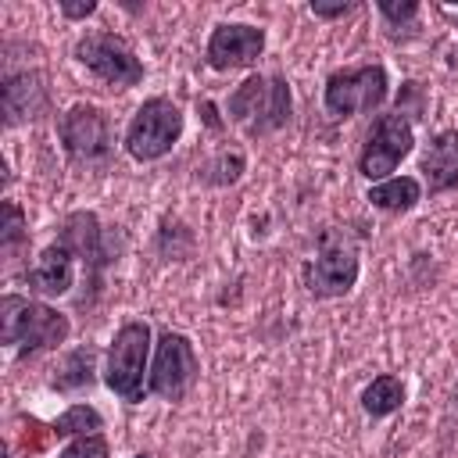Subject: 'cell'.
<instances>
[{"label":"cell","instance_id":"9a60e30c","mask_svg":"<svg viewBox=\"0 0 458 458\" xmlns=\"http://www.w3.org/2000/svg\"><path fill=\"white\" fill-rule=\"evenodd\" d=\"M47 104V93L39 86V75L32 72H18L4 79V122L18 125L25 118H36V111Z\"/></svg>","mask_w":458,"mask_h":458},{"label":"cell","instance_id":"e0dca14e","mask_svg":"<svg viewBox=\"0 0 458 458\" xmlns=\"http://www.w3.org/2000/svg\"><path fill=\"white\" fill-rule=\"evenodd\" d=\"M401 404H404V383H401L394 372L376 376V379L361 390V408H365V415H372V419L394 415Z\"/></svg>","mask_w":458,"mask_h":458},{"label":"cell","instance_id":"603a6c76","mask_svg":"<svg viewBox=\"0 0 458 458\" xmlns=\"http://www.w3.org/2000/svg\"><path fill=\"white\" fill-rule=\"evenodd\" d=\"M379 14H383L386 21H394V25H401V21H411V18L419 14V4H411V0H408V4H401V7H397V4L383 0V4H379Z\"/></svg>","mask_w":458,"mask_h":458},{"label":"cell","instance_id":"3957f363","mask_svg":"<svg viewBox=\"0 0 458 458\" xmlns=\"http://www.w3.org/2000/svg\"><path fill=\"white\" fill-rule=\"evenodd\" d=\"M147 358H150V326L132 318L125 322L107 351V369H104V383L111 394H118L125 404H140L147 394Z\"/></svg>","mask_w":458,"mask_h":458},{"label":"cell","instance_id":"8fae6325","mask_svg":"<svg viewBox=\"0 0 458 458\" xmlns=\"http://www.w3.org/2000/svg\"><path fill=\"white\" fill-rule=\"evenodd\" d=\"M358 283V254L347 243H326L322 254L304 268V286L315 297H344Z\"/></svg>","mask_w":458,"mask_h":458},{"label":"cell","instance_id":"277c9868","mask_svg":"<svg viewBox=\"0 0 458 458\" xmlns=\"http://www.w3.org/2000/svg\"><path fill=\"white\" fill-rule=\"evenodd\" d=\"M182 136V111L168 97H150L136 107L129 129H125V150L136 161H157L165 157Z\"/></svg>","mask_w":458,"mask_h":458},{"label":"cell","instance_id":"9c48e42d","mask_svg":"<svg viewBox=\"0 0 458 458\" xmlns=\"http://www.w3.org/2000/svg\"><path fill=\"white\" fill-rule=\"evenodd\" d=\"M57 136H61V147L72 161H104L111 154V122L100 107L93 104H75L61 114L57 122Z\"/></svg>","mask_w":458,"mask_h":458},{"label":"cell","instance_id":"d6986e66","mask_svg":"<svg viewBox=\"0 0 458 458\" xmlns=\"http://www.w3.org/2000/svg\"><path fill=\"white\" fill-rule=\"evenodd\" d=\"M50 426H54V437H86V433H97L104 426V419H100V411L93 404H72Z\"/></svg>","mask_w":458,"mask_h":458},{"label":"cell","instance_id":"ba28073f","mask_svg":"<svg viewBox=\"0 0 458 458\" xmlns=\"http://www.w3.org/2000/svg\"><path fill=\"white\" fill-rule=\"evenodd\" d=\"M415 147V132H411V122L404 114H379L365 136V147L358 154V172L365 179H390V172L411 154Z\"/></svg>","mask_w":458,"mask_h":458},{"label":"cell","instance_id":"7402d4cb","mask_svg":"<svg viewBox=\"0 0 458 458\" xmlns=\"http://www.w3.org/2000/svg\"><path fill=\"white\" fill-rule=\"evenodd\" d=\"M50 440H54V426H39L36 419H29V429L21 433V447H25L29 454H36V451H43Z\"/></svg>","mask_w":458,"mask_h":458},{"label":"cell","instance_id":"2e32d148","mask_svg":"<svg viewBox=\"0 0 458 458\" xmlns=\"http://www.w3.org/2000/svg\"><path fill=\"white\" fill-rule=\"evenodd\" d=\"M419 197H422V182L411 175H390V179L369 186V204L379 211H390V215L411 211L419 204Z\"/></svg>","mask_w":458,"mask_h":458},{"label":"cell","instance_id":"484cf974","mask_svg":"<svg viewBox=\"0 0 458 458\" xmlns=\"http://www.w3.org/2000/svg\"><path fill=\"white\" fill-rule=\"evenodd\" d=\"M136 458H150V454H136Z\"/></svg>","mask_w":458,"mask_h":458},{"label":"cell","instance_id":"7c38bea8","mask_svg":"<svg viewBox=\"0 0 458 458\" xmlns=\"http://www.w3.org/2000/svg\"><path fill=\"white\" fill-rule=\"evenodd\" d=\"M419 172L429 193H447L458 186V129H444L426 143Z\"/></svg>","mask_w":458,"mask_h":458},{"label":"cell","instance_id":"6da1fadb","mask_svg":"<svg viewBox=\"0 0 458 458\" xmlns=\"http://www.w3.org/2000/svg\"><path fill=\"white\" fill-rule=\"evenodd\" d=\"M68 333H72L68 315H61L50 304L29 301L21 293H7L0 301V340L7 347H14L18 354L57 347L68 340Z\"/></svg>","mask_w":458,"mask_h":458},{"label":"cell","instance_id":"4fadbf2b","mask_svg":"<svg viewBox=\"0 0 458 458\" xmlns=\"http://www.w3.org/2000/svg\"><path fill=\"white\" fill-rule=\"evenodd\" d=\"M25 283H29V290H36V293H43V297H61V293H68L72 283H75V254H72L61 240L50 243V247L39 254V261H36L32 268H25Z\"/></svg>","mask_w":458,"mask_h":458},{"label":"cell","instance_id":"52a82bcc","mask_svg":"<svg viewBox=\"0 0 458 458\" xmlns=\"http://www.w3.org/2000/svg\"><path fill=\"white\" fill-rule=\"evenodd\" d=\"M75 61L114 89H129V86L143 82V61L114 32H86L75 43Z\"/></svg>","mask_w":458,"mask_h":458},{"label":"cell","instance_id":"cb8c5ba5","mask_svg":"<svg viewBox=\"0 0 458 458\" xmlns=\"http://www.w3.org/2000/svg\"><path fill=\"white\" fill-rule=\"evenodd\" d=\"M358 4H311V11H315V18H344V14H351Z\"/></svg>","mask_w":458,"mask_h":458},{"label":"cell","instance_id":"ffe728a7","mask_svg":"<svg viewBox=\"0 0 458 458\" xmlns=\"http://www.w3.org/2000/svg\"><path fill=\"white\" fill-rule=\"evenodd\" d=\"M0 247H4V258L14 261L25 247H29V229H25V215L14 200H4V233H0Z\"/></svg>","mask_w":458,"mask_h":458},{"label":"cell","instance_id":"5bb4252c","mask_svg":"<svg viewBox=\"0 0 458 458\" xmlns=\"http://www.w3.org/2000/svg\"><path fill=\"white\" fill-rule=\"evenodd\" d=\"M79 261H86L89 268H100L107 261V247H104V229L97 222L93 211H72L61 222V236H57Z\"/></svg>","mask_w":458,"mask_h":458},{"label":"cell","instance_id":"d4e9b609","mask_svg":"<svg viewBox=\"0 0 458 458\" xmlns=\"http://www.w3.org/2000/svg\"><path fill=\"white\" fill-rule=\"evenodd\" d=\"M93 11H97L93 0H86V4H61V14H64V18H86V14H93Z\"/></svg>","mask_w":458,"mask_h":458},{"label":"cell","instance_id":"7a4b0ae2","mask_svg":"<svg viewBox=\"0 0 458 458\" xmlns=\"http://www.w3.org/2000/svg\"><path fill=\"white\" fill-rule=\"evenodd\" d=\"M290 82L283 75H247L229 93V118L247 136H268L290 122Z\"/></svg>","mask_w":458,"mask_h":458},{"label":"cell","instance_id":"30bf717a","mask_svg":"<svg viewBox=\"0 0 458 458\" xmlns=\"http://www.w3.org/2000/svg\"><path fill=\"white\" fill-rule=\"evenodd\" d=\"M261 50H265V29L225 21V25H215L204 57L215 72H233V68H250L261 57Z\"/></svg>","mask_w":458,"mask_h":458},{"label":"cell","instance_id":"44dd1931","mask_svg":"<svg viewBox=\"0 0 458 458\" xmlns=\"http://www.w3.org/2000/svg\"><path fill=\"white\" fill-rule=\"evenodd\" d=\"M57 458H111V444L100 433H86V437H75Z\"/></svg>","mask_w":458,"mask_h":458},{"label":"cell","instance_id":"8992f818","mask_svg":"<svg viewBox=\"0 0 458 458\" xmlns=\"http://www.w3.org/2000/svg\"><path fill=\"white\" fill-rule=\"evenodd\" d=\"M386 68L383 64H361V68H344L326 79L322 100L333 118H354L361 111H376L386 100Z\"/></svg>","mask_w":458,"mask_h":458},{"label":"cell","instance_id":"ac0fdd59","mask_svg":"<svg viewBox=\"0 0 458 458\" xmlns=\"http://www.w3.org/2000/svg\"><path fill=\"white\" fill-rule=\"evenodd\" d=\"M93 369H97V351H93V347H75V351L64 354V361L57 365L54 390L68 394V390L89 386V383H93Z\"/></svg>","mask_w":458,"mask_h":458},{"label":"cell","instance_id":"5b68a950","mask_svg":"<svg viewBox=\"0 0 458 458\" xmlns=\"http://www.w3.org/2000/svg\"><path fill=\"white\" fill-rule=\"evenodd\" d=\"M197 376H200V361H197L190 336L165 329L154 344V365H150L147 390L161 401H182L193 390Z\"/></svg>","mask_w":458,"mask_h":458}]
</instances>
